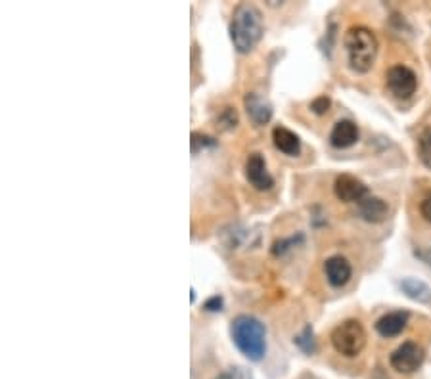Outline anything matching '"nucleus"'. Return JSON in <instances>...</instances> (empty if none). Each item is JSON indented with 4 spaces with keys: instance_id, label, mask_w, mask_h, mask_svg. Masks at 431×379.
<instances>
[{
    "instance_id": "1",
    "label": "nucleus",
    "mask_w": 431,
    "mask_h": 379,
    "mask_svg": "<svg viewBox=\"0 0 431 379\" xmlns=\"http://www.w3.org/2000/svg\"><path fill=\"white\" fill-rule=\"evenodd\" d=\"M263 13L255 4L242 2L234 8L230 20V39L234 43V48L242 54H247L263 37Z\"/></svg>"
},
{
    "instance_id": "2",
    "label": "nucleus",
    "mask_w": 431,
    "mask_h": 379,
    "mask_svg": "<svg viewBox=\"0 0 431 379\" xmlns=\"http://www.w3.org/2000/svg\"><path fill=\"white\" fill-rule=\"evenodd\" d=\"M230 335L234 345L245 358L259 362L267 353V329L255 316H236L230 324Z\"/></svg>"
},
{
    "instance_id": "3",
    "label": "nucleus",
    "mask_w": 431,
    "mask_h": 379,
    "mask_svg": "<svg viewBox=\"0 0 431 379\" xmlns=\"http://www.w3.org/2000/svg\"><path fill=\"white\" fill-rule=\"evenodd\" d=\"M378 37L372 29L364 26H353L345 33V50L351 69L357 73H368L378 56Z\"/></svg>"
},
{
    "instance_id": "4",
    "label": "nucleus",
    "mask_w": 431,
    "mask_h": 379,
    "mask_svg": "<svg viewBox=\"0 0 431 379\" xmlns=\"http://www.w3.org/2000/svg\"><path fill=\"white\" fill-rule=\"evenodd\" d=\"M330 339H332L335 351L347 358L361 354L362 349L366 347V332L359 320L341 322L337 328H334Z\"/></svg>"
},
{
    "instance_id": "5",
    "label": "nucleus",
    "mask_w": 431,
    "mask_h": 379,
    "mask_svg": "<svg viewBox=\"0 0 431 379\" xmlns=\"http://www.w3.org/2000/svg\"><path fill=\"white\" fill-rule=\"evenodd\" d=\"M425 360V351L422 345L414 343V341H406L401 347L393 351L391 358V368L397 370L399 373H414L418 370Z\"/></svg>"
},
{
    "instance_id": "6",
    "label": "nucleus",
    "mask_w": 431,
    "mask_h": 379,
    "mask_svg": "<svg viewBox=\"0 0 431 379\" xmlns=\"http://www.w3.org/2000/svg\"><path fill=\"white\" fill-rule=\"evenodd\" d=\"M387 86L397 98H410L418 89L416 73L406 65H393L387 71Z\"/></svg>"
},
{
    "instance_id": "7",
    "label": "nucleus",
    "mask_w": 431,
    "mask_h": 379,
    "mask_svg": "<svg viewBox=\"0 0 431 379\" xmlns=\"http://www.w3.org/2000/svg\"><path fill=\"white\" fill-rule=\"evenodd\" d=\"M334 192L335 198L345 203H361L362 200H366L368 196V188L366 184L359 180L353 174H341L335 179L334 184Z\"/></svg>"
},
{
    "instance_id": "8",
    "label": "nucleus",
    "mask_w": 431,
    "mask_h": 379,
    "mask_svg": "<svg viewBox=\"0 0 431 379\" xmlns=\"http://www.w3.org/2000/svg\"><path fill=\"white\" fill-rule=\"evenodd\" d=\"M245 179L259 192H267L274 186V179L267 171V163L261 154H251L245 161Z\"/></svg>"
},
{
    "instance_id": "9",
    "label": "nucleus",
    "mask_w": 431,
    "mask_h": 379,
    "mask_svg": "<svg viewBox=\"0 0 431 379\" xmlns=\"http://www.w3.org/2000/svg\"><path fill=\"white\" fill-rule=\"evenodd\" d=\"M324 272L328 278V283L332 288H343L347 285L351 276H353V268L347 259L341 255H334V257L326 259L324 263Z\"/></svg>"
},
{
    "instance_id": "10",
    "label": "nucleus",
    "mask_w": 431,
    "mask_h": 379,
    "mask_svg": "<svg viewBox=\"0 0 431 379\" xmlns=\"http://www.w3.org/2000/svg\"><path fill=\"white\" fill-rule=\"evenodd\" d=\"M244 106H245V111H247V117H250L255 125H267V123L271 121L272 117L271 102H269L264 96H261V94H257V92L245 94Z\"/></svg>"
},
{
    "instance_id": "11",
    "label": "nucleus",
    "mask_w": 431,
    "mask_h": 379,
    "mask_svg": "<svg viewBox=\"0 0 431 379\" xmlns=\"http://www.w3.org/2000/svg\"><path fill=\"white\" fill-rule=\"evenodd\" d=\"M408 324V312L397 310V312H389V315L381 316L380 320L376 322V332L381 337H397L403 334Z\"/></svg>"
},
{
    "instance_id": "12",
    "label": "nucleus",
    "mask_w": 431,
    "mask_h": 379,
    "mask_svg": "<svg viewBox=\"0 0 431 379\" xmlns=\"http://www.w3.org/2000/svg\"><path fill=\"white\" fill-rule=\"evenodd\" d=\"M357 140H359V127L353 121H347V119L335 123L334 129L330 132V142H332L334 148H349Z\"/></svg>"
},
{
    "instance_id": "13",
    "label": "nucleus",
    "mask_w": 431,
    "mask_h": 379,
    "mask_svg": "<svg viewBox=\"0 0 431 379\" xmlns=\"http://www.w3.org/2000/svg\"><path fill=\"white\" fill-rule=\"evenodd\" d=\"M359 213L361 217L366 222H384L389 215V207L381 198H376V196H368L366 200H362L359 203Z\"/></svg>"
},
{
    "instance_id": "14",
    "label": "nucleus",
    "mask_w": 431,
    "mask_h": 379,
    "mask_svg": "<svg viewBox=\"0 0 431 379\" xmlns=\"http://www.w3.org/2000/svg\"><path fill=\"white\" fill-rule=\"evenodd\" d=\"M272 142H274V146H276V149H280L282 154L286 155H297L299 152H301V140H299V136L296 135V132H291L290 129H286V127H274V130H272Z\"/></svg>"
},
{
    "instance_id": "15",
    "label": "nucleus",
    "mask_w": 431,
    "mask_h": 379,
    "mask_svg": "<svg viewBox=\"0 0 431 379\" xmlns=\"http://www.w3.org/2000/svg\"><path fill=\"white\" fill-rule=\"evenodd\" d=\"M401 290L405 291L406 295L418 302L431 301V290L424 282H420L416 278H406L401 282Z\"/></svg>"
},
{
    "instance_id": "16",
    "label": "nucleus",
    "mask_w": 431,
    "mask_h": 379,
    "mask_svg": "<svg viewBox=\"0 0 431 379\" xmlns=\"http://www.w3.org/2000/svg\"><path fill=\"white\" fill-rule=\"evenodd\" d=\"M418 154L425 167L431 169V127L422 130L418 138Z\"/></svg>"
},
{
    "instance_id": "17",
    "label": "nucleus",
    "mask_w": 431,
    "mask_h": 379,
    "mask_svg": "<svg viewBox=\"0 0 431 379\" xmlns=\"http://www.w3.org/2000/svg\"><path fill=\"white\" fill-rule=\"evenodd\" d=\"M296 345L301 349L303 353H307V354L315 353L316 343H315V335H313V328H310V326H307V328L303 329L301 334L297 335Z\"/></svg>"
},
{
    "instance_id": "18",
    "label": "nucleus",
    "mask_w": 431,
    "mask_h": 379,
    "mask_svg": "<svg viewBox=\"0 0 431 379\" xmlns=\"http://www.w3.org/2000/svg\"><path fill=\"white\" fill-rule=\"evenodd\" d=\"M217 121L220 123V127H223V129H232V127H236V125H238V113H236L234 108L226 106V108H223V110L219 111Z\"/></svg>"
},
{
    "instance_id": "19",
    "label": "nucleus",
    "mask_w": 431,
    "mask_h": 379,
    "mask_svg": "<svg viewBox=\"0 0 431 379\" xmlns=\"http://www.w3.org/2000/svg\"><path fill=\"white\" fill-rule=\"evenodd\" d=\"M217 142L213 140L211 136L201 135V132H192V140H190V146H192V154H198L201 148H213Z\"/></svg>"
},
{
    "instance_id": "20",
    "label": "nucleus",
    "mask_w": 431,
    "mask_h": 379,
    "mask_svg": "<svg viewBox=\"0 0 431 379\" xmlns=\"http://www.w3.org/2000/svg\"><path fill=\"white\" fill-rule=\"evenodd\" d=\"M217 379H253V375H251L245 368H228V370H225V372L220 373Z\"/></svg>"
},
{
    "instance_id": "21",
    "label": "nucleus",
    "mask_w": 431,
    "mask_h": 379,
    "mask_svg": "<svg viewBox=\"0 0 431 379\" xmlns=\"http://www.w3.org/2000/svg\"><path fill=\"white\" fill-rule=\"evenodd\" d=\"M310 110L315 111L316 115H324L330 110V98L328 96H318L310 102Z\"/></svg>"
},
{
    "instance_id": "22",
    "label": "nucleus",
    "mask_w": 431,
    "mask_h": 379,
    "mask_svg": "<svg viewBox=\"0 0 431 379\" xmlns=\"http://www.w3.org/2000/svg\"><path fill=\"white\" fill-rule=\"evenodd\" d=\"M203 309L209 310V312H217V310H220L223 309V297L213 295L211 299H207L206 305H203Z\"/></svg>"
},
{
    "instance_id": "23",
    "label": "nucleus",
    "mask_w": 431,
    "mask_h": 379,
    "mask_svg": "<svg viewBox=\"0 0 431 379\" xmlns=\"http://www.w3.org/2000/svg\"><path fill=\"white\" fill-rule=\"evenodd\" d=\"M420 213H422V217H424L427 222H431V193L430 196H425L422 203H420Z\"/></svg>"
}]
</instances>
